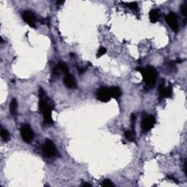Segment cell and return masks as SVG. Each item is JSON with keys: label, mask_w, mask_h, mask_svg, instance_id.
<instances>
[{"label": "cell", "mask_w": 187, "mask_h": 187, "mask_svg": "<svg viewBox=\"0 0 187 187\" xmlns=\"http://www.w3.org/2000/svg\"><path fill=\"white\" fill-rule=\"evenodd\" d=\"M96 96L99 101H101L103 103H108L111 99L110 88L103 86L97 91Z\"/></svg>", "instance_id": "obj_6"}, {"label": "cell", "mask_w": 187, "mask_h": 187, "mask_svg": "<svg viewBox=\"0 0 187 187\" xmlns=\"http://www.w3.org/2000/svg\"><path fill=\"white\" fill-rule=\"evenodd\" d=\"M101 186H114L115 185H114V183L112 182V181H110V180L109 179H105L104 181L102 182L101 183Z\"/></svg>", "instance_id": "obj_20"}, {"label": "cell", "mask_w": 187, "mask_h": 187, "mask_svg": "<svg viewBox=\"0 0 187 187\" xmlns=\"http://www.w3.org/2000/svg\"><path fill=\"white\" fill-rule=\"evenodd\" d=\"M136 70L142 74L145 86L147 88L151 89L155 86L157 84L158 73L154 67L151 66H148L146 68L138 67L136 68Z\"/></svg>", "instance_id": "obj_2"}, {"label": "cell", "mask_w": 187, "mask_h": 187, "mask_svg": "<svg viewBox=\"0 0 187 187\" xmlns=\"http://www.w3.org/2000/svg\"><path fill=\"white\" fill-rule=\"evenodd\" d=\"M22 18L24 21L26 22L29 27L32 28H36V21H37V18L34 13L32 12L29 11V10H26L24 11L22 13Z\"/></svg>", "instance_id": "obj_8"}, {"label": "cell", "mask_w": 187, "mask_h": 187, "mask_svg": "<svg viewBox=\"0 0 187 187\" xmlns=\"http://www.w3.org/2000/svg\"><path fill=\"white\" fill-rule=\"evenodd\" d=\"M43 152L46 157H53L56 155L57 149L54 143L51 140H46L43 146Z\"/></svg>", "instance_id": "obj_5"}, {"label": "cell", "mask_w": 187, "mask_h": 187, "mask_svg": "<svg viewBox=\"0 0 187 187\" xmlns=\"http://www.w3.org/2000/svg\"><path fill=\"white\" fill-rule=\"evenodd\" d=\"M0 135H1L2 140L5 142H8L10 138L9 132L6 129H4V128H2L1 132H0Z\"/></svg>", "instance_id": "obj_15"}, {"label": "cell", "mask_w": 187, "mask_h": 187, "mask_svg": "<svg viewBox=\"0 0 187 187\" xmlns=\"http://www.w3.org/2000/svg\"><path fill=\"white\" fill-rule=\"evenodd\" d=\"M173 96V87L171 84H170L167 87H165L164 90V99L171 98Z\"/></svg>", "instance_id": "obj_16"}, {"label": "cell", "mask_w": 187, "mask_h": 187, "mask_svg": "<svg viewBox=\"0 0 187 187\" xmlns=\"http://www.w3.org/2000/svg\"><path fill=\"white\" fill-rule=\"evenodd\" d=\"M128 7H129L131 10H136L137 9H138V4H137V2H130L128 4Z\"/></svg>", "instance_id": "obj_22"}, {"label": "cell", "mask_w": 187, "mask_h": 187, "mask_svg": "<svg viewBox=\"0 0 187 187\" xmlns=\"http://www.w3.org/2000/svg\"><path fill=\"white\" fill-rule=\"evenodd\" d=\"M135 122H136V116L135 114L132 113L131 115V124H132V130H135Z\"/></svg>", "instance_id": "obj_21"}, {"label": "cell", "mask_w": 187, "mask_h": 187, "mask_svg": "<svg viewBox=\"0 0 187 187\" xmlns=\"http://www.w3.org/2000/svg\"><path fill=\"white\" fill-rule=\"evenodd\" d=\"M109 88H110V92L111 97L117 100V99H119L122 96V91L119 89V87H118V86H113V87Z\"/></svg>", "instance_id": "obj_12"}, {"label": "cell", "mask_w": 187, "mask_h": 187, "mask_svg": "<svg viewBox=\"0 0 187 187\" xmlns=\"http://www.w3.org/2000/svg\"><path fill=\"white\" fill-rule=\"evenodd\" d=\"M64 2H64V1H58V2H57L56 3H57V5H59L63 4Z\"/></svg>", "instance_id": "obj_26"}, {"label": "cell", "mask_w": 187, "mask_h": 187, "mask_svg": "<svg viewBox=\"0 0 187 187\" xmlns=\"http://www.w3.org/2000/svg\"><path fill=\"white\" fill-rule=\"evenodd\" d=\"M64 84L68 89H74L77 88V81L73 75L70 73L65 74L64 78Z\"/></svg>", "instance_id": "obj_9"}, {"label": "cell", "mask_w": 187, "mask_h": 187, "mask_svg": "<svg viewBox=\"0 0 187 187\" xmlns=\"http://www.w3.org/2000/svg\"><path fill=\"white\" fill-rule=\"evenodd\" d=\"M124 136L127 140L130 142H135L136 140V133L135 130H127L124 133Z\"/></svg>", "instance_id": "obj_13"}, {"label": "cell", "mask_w": 187, "mask_h": 187, "mask_svg": "<svg viewBox=\"0 0 187 187\" xmlns=\"http://www.w3.org/2000/svg\"><path fill=\"white\" fill-rule=\"evenodd\" d=\"M165 21L167 25H168L175 32H178V29H179V25H178V18L176 13L170 12V13H168V14L165 16Z\"/></svg>", "instance_id": "obj_7"}, {"label": "cell", "mask_w": 187, "mask_h": 187, "mask_svg": "<svg viewBox=\"0 0 187 187\" xmlns=\"http://www.w3.org/2000/svg\"><path fill=\"white\" fill-rule=\"evenodd\" d=\"M21 135L24 142L26 143H30L34 138V133L29 124H24L21 127Z\"/></svg>", "instance_id": "obj_3"}, {"label": "cell", "mask_w": 187, "mask_h": 187, "mask_svg": "<svg viewBox=\"0 0 187 187\" xmlns=\"http://www.w3.org/2000/svg\"><path fill=\"white\" fill-rule=\"evenodd\" d=\"M149 19L151 23L155 24L160 19V11L159 9H153L149 13Z\"/></svg>", "instance_id": "obj_10"}, {"label": "cell", "mask_w": 187, "mask_h": 187, "mask_svg": "<svg viewBox=\"0 0 187 187\" xmlns=\"http://www.w3.org/2000/svg\"><path fill=\"white\" fill-rule=\"evenodd\" d=\"M156 124V119L154 116L145 115L141 122V129L144 133L149 132Z\"/></svg>", "instance_id": "obj_4"}, {"label": "cell", "mask_w": 187, "mask_h": 187, "mask_svg": "<svg viewBox=\"0 0 187 187\" xmlns=\"http://www.w3.org/2000/svg\"><path fill=\"white\" fill-rule=\"evenodd\" d=\"M18 102H17L16 99L13 98L12 99L11 102L10 103V114L13 116H15L18 114Z\"/></svg>", "instance_id": "obj_11"}, {"label": "cell", "mask_w": 187, "mask_h": 187, "mask_svg": "<svg viewBox=\"0 0 187 187\" xmlns=\"http://www.w3.org/2000/svg\"><path fill=\"white\" fill-rule=\"evenodd\" d=\"M84 72H85V69H84V68H79L78 69V72H79L80 75L83 74Z\"/></svg>", "instance_id": "obj_24"}, {"label": "cell", "mask_w": 187, "mask_h": 187, "mask_svg": "<svg viewBox=\"0 0 187 187\" xmlns=\"http://www.w3.org/2000/svg\"><path fill=\"white\" fill-rule=\"evenodd\" d=\"M81 186H91V185L89 183H83L82 184H81Z\"/></svg>", "instance_id": "obj_25"}, {"label": "cell", "mask_w": 187, "mask_h": 187, "mask_svg": "<svg viewBox=\"0 0 187 187\" xmlns=\"http://www.w3.org/2000/svg\"><path fill=\"white\" fill-rule=\"evenodd\" d=\"M180 10H181V13H182L183 16L186 17V15H187V2L183 3V4L181 5Z\"/></svg>", "instance_id": "obj_19"}, {"label": "cell", "mask_w": 187, "mask_h": 187, "mask_svg": "<svg viewBox=\"0 0 187 187\" xmlns=\"http://www.w3.org/2000/svg\"><path fill=\"white\" fill-rule=\"evenodd\" d=\"M106 48H104V47H100V48H99L97 53V58H100V57L103 56V55H105V53H106Z\"/></svg>", "instance_id": "obj_18"}, {"label": "cell", "mask_w": 187, "mask_h": 187, "mask_svg": "<svg viewBox=\"0 0 187 187\" xmlns=\"http://www.w3.org/2000/svg\"><path fill=\"white\" fill-rule=\"evenodd\" d=\"M164 90H165V83L164 80H162L159 86V99L160 100H164Z\"/></svg>", "instance_id": "obj_14"}, {"label": "cell", "mask_w": 187, "mask_h": 187, "mask_svg": "<svg viewBox=\"0 0 187 187\" xmlns=\"http://www.w3.org/2000/svg\"><path fill=\"white\" fill-rule=\"evenodd\" d=\"M183 171H184L185 175H187V172H186V160H185L184 162H183Z\"/></svg>", "instance_id": "obj_23"}, {"label": "cell", "mask_w": 187, "mask_h": 187, "mask_svg": "<svg viewBox=\"0 0 187 187\" xmlns=\"http://www.w3.org/2000/svg\"><path fill=\"white\" fill-rule=\"evenodd\" d=\"M57 65H58V67H59V69L61 70L62 72H64L65 74L68 73V67H67V66L65 63H64V62H60V63H59Z\"/></svg>", "instance_id": "obj_17"}, {"label": "cell", "mask_w": 187, "mask_h": 187, "mask_svg": "<svg viewBox=\"0 0 187 187\" xmlns=\"http://www.w3.org/2000/svg\"><path fill=\"white\" fill-rule=\"evenodd\" d=\"M39 109L43 116L44 123L49 125L53 124V120L51 117V112L54 108V105H53L51 100L46 96L42 87L39 89Z\"/></svg>", "instance_id": "obj_1"}]
</instances>
